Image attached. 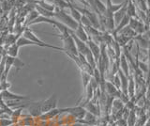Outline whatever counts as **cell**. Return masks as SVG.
<instances>
[{
    "mask_svg": "<svg viewBox=\"0 0 150 126\" xmlns=\"http://www.w3.org/2000/svg\"><path fill=\"white\" fill-rule=\"evenodd\" d=\"M57 102H58V98L55 93H54L53 95H51L47 99L42 100V105H41L42 114L53 109H55L56 106H57Z\"/></svg>",
    "mask_w": 150,
    "mask_h": 126,
    "instance_id": "obj_5",
    "label": "cell"
},
{
    "mask_svg": "<svg viewBox=\"0 0 150 126\" xmlns=\"http://www.w3.org/2000/svg\"><path fill=\"white\" fill-rule=\"evenodd\" d=\"M39 16H40V14H39V12L36 11V9H35V10L31 11H29V12L27 13L26 17L25 18L23 25H25V26H28V25H29L31 22H33L35 19H37V18L39 17Z\"/></svg>",
    "mask_w": 150,
    "mask_h": 126,
    "instance_id": "obj_19",
    "label": "cell"
},
{
    "mask_svg": "<svg viewBox=\"0 0 150 126\" xmlns=\"http://www.w3.org/2000/svg\"><path fill=\"white\" fill-rule=\"evenodd\" d=\"M14 122L12 120H9V119H3L1 118L0 119V126H11L12 125Z\"/></svg>",
    "mask_w": 150,
    "mask_h": 126,
    "instance_id": "obj_29",
    "label": "cell"
},
{
    "mask_svg": "<svg viewBox=\"0 0 150 126\" xmlns=\"http://www.w3.org/2000/svg\"><path fill=\"white\" fill-rule=\"evenodd\" d=\"M69 10L70 11V16H71L73 19L76 21L78 24H80V22H81V18H82V13L80 12L76 8H74L72 5L69 8Z\"/></svg>",
    "mask_w": 150,
    "mask_h": 126,
    "instance_id": "obj_23",
    "label": "cell"
},
{
    "mask_svg": "<svg viewBox=\"0 0 150 126\" xmlns=\"http://www.w3.org/2000/svg\"><path fill=\"white\" fill-rule=\"evenodd\" d=\"M13 67H15L17 71H19V70H21L22 68H23L25 66V63L23 61L22 59H20L19 58H14L13 59Z\"/></svg>",
    "mask_w": 150,
    "mask_h": 126,
    "instance_id": "obj_26",
    "label": "cell"
},
{
    "mask_svg": "<svg viewBox=\"0 0 150 126\" xmlns=\"http://www.w3.org/2000/svg\"><path fill=\"white\" fill-rule=\"evenodd\" d=\"M22 36L25 37V39L33 41V43H37L38 46H40V47H46V48L54 49V50H58V51H64V48L63 47H58V46L52 45L50 43H46L45 41H41L40 38H38V37L34 33H33V32L29 28H26V27H25V31H23V33Z\"/></svg>",
    "mask_w": 150,
    "mask_h": 126,
    "instance_id": "obj_2",
    "label": "cell"
},
{
    "mask_svg": "<svg viewBox=\"0 0 150 126\" xmlns=\"http://www.w3.org/2000/svg\"><path fill=\"white\" fill-rule=\"evenodd\" d=\"M118 33L121 34V35H123V36L128 37V38H130V39H133V38H135L136 36H137L136 32L133 29H131L129 26H127L126 27H124V28L122 29L121 31H119Z\"/></svg>",
    "mask_w": 150,
    "mask_h": 126,
    "instance_id": "obj_21",
    "label": "cell"
},
{
    "mask_svg": "<svg viewBox=\"0 0 150 126\" xmlns=\"http://www.w3.org/2000/svg\"><path fill=\"white\" fill-rule=\"evenodd\" d=\"M54 18H56L58 22L62 23V24H64L66 26H68L69 28L71 29L72 31H74L75 29H76L79 26L78 23L75 21L69 14H68L65 10H59V9L56 8V7H55Z\"/></svg>",
    "mask_w": 150,
    "mask_h": 126,
    "instance_id": "obj_1",
    "label": "cell"
},
{
    "mask_svg": "<svg viewBox=\"0 0 150 126\" xmlns=\"http://www.w3.org/2000/svg\"><path fill=\"white\" fill-rule=\"evenodd\" d=\"M59 114H60V110L57 109V108H55V109H53L51 111L46 112V113L41 114L38 119H40V120H51V119H54L55 116H58Z\"/></svg>",
    "mask_w": 150,
    "mask_h": 126,
    "instance_id": "obj_16",
    "label": "cell"
},
{
    "mask_svg": "<svg viewBox=\"0 0 150 126\" xmlns=\"http://www.w3.org/2000/svg\"><path fill=\"white\" fill-rule=\"evenodd\" d=\"M61 40L63 41V44H64V52L65 53H69L74 56H78V51H77V47L76 44H75V41L73 40V38L71 37V35H68L62 37Z\"/></svg>",
    "mask_w": 150,
    "mask_h": 126,
    "instance_id": "obj_4",
    "label": "cell"
},
{
    "mask_svg": "<svg viewBox=\"0 0 150 126\" xmlns=\"http://www.w3.org/2000/svg\"><path fill=\"white\" fill-rule=\"evenodd\" d=\"M6 57H7V55L6 56H3L1 62H0V81H1L2 76H3V73H4V71H5V62H6Z\"/></svg>",
    "mask_w": 150,
    "mask_h": 126,
    "instance_id": "obj_28",
    "label": "cell"
},
{
    "mask_svg": "<svg viewBox=\"0 0 150 126\" xmlns=\"http://www.w3.org/2000/svg\"><path fill=\"white\" fill-rule=\"evenodd\" d=\"M127 4H128V0H127V2L122 6L120 10H118L114 13V21H115V26L118 25L119 22L123 19V17L127 14Z\"/></svg>",
    "mask_w": 150,
    "mask_h": 126,
    "instance_id": "obj_12",
    "label": "cell"
},
{
    "mask_svg": "<svg viewBox=\"0 0 150 126\" xmlns=\"http://www.w3.org/2000/svg\"><path fill=\"white\" fill-rule=\"evenodd\" d=\"M36 5L41 7L42 9H45V10H47V11H55V5H54V4L49 3L47 1H44V0H37Z\"/></svg>",
    "mask_w": 150,
    "mask_h": 126,
    "instance_id": "obj_20",
    "label": "cell"
},
{
    "mask_svg": "<svg viewBox=\"0 0 150 126\" xmlns=\"http://www.w3.org/2000/svg\"><path fill=\"white\" fill-rule=\"evenodd\" d=\"M0 99L3 101H31L30 98L25 95H18L11 92L8 90L0 92Z\"/></svg>",
    "mask_w": 150,
    "mask_h": 126,
    "instance_id": "obj_6",
    "label": "cell"
},
{
    "mask_svg": "<svg viewBox=\"0 0 150 126\" xmlns=\"http://www.w3.org/2000/svg\"><path fill=\"white\" fill-rule=\"evenodd\" d=\"M44 1H47V2H49V3L54 4V0H44Z\"/></svg>",
    "mask_w": 150,
    "mask_h": 126,
    "instance_id": "obj_33",
    "label": "cell"
},
{
    "mask_svg": "<svg viewBox=\"0 0 150 126\" xmlns=\"http://www.w3.org/2000/svg\"><path fill=\"white\" fill-rule=\"evenodd\" d=\"M2 57H3V56L0 55V62H1V60H2Z\"/></svg>",
    "mask_w": 150,
    "mask_h": 126,
    "instance_id": "obj_34",
    "label": "cell"
},
{
    "mask_svg": "<svg viewBox=\"0 0 150 126\" xmlns=\"http://www.w3.org/2000/svg\"><path fill=\"white\" fill-rule=\"evenodd\" d=\"M19 48L20 47H19L16 43L8 46V48H6L7 56H9V57H11V58H17L18 53H19Z\"/></svg>",
    "mask_w": 150,
    "mask_h": 126,
    "instance_id": "obj_22",
    "label": "cell"
},
{
    "mask_svg": "<svg viewBox=\"0 0 150 126\" xmlns=\"http://www.w3.org/2000/svg\"><path fill=\"white\" fill-rule=\"evenodd\" d=\"M88 46L89 50H90V52L92 53L94 58H95V61L96 63L98 62V58L100 57V46L97 44L95 41H93L91 39H88V41L86 43Z\"/></svg>",
    "mask_w": 150,
    "mask_h": 126,
    "instance_id": "obj_9",
    "label": "cell"
},
{
    "mask_svg": "<svg viewBox=\"0 0 150 126\" xmlns=\"http://www.w3.org/2000/svg\"><path fill=\"white\" fill-rule=\"evenodd\" d=\"M81 73H82V79H83V90H86V87L88 86L89 82H90L91 75H90V74H88L87 73L83 72V71H81Z\"/></svg>",
    "mask_w": 150,
    "mask_h": 126,
    "instance_id": "obj_25",
    "label": "cell"
},
{
    "mask_svg": "<svg viewBox=\"0 0 150 126\" xmlns=\"http://www.w3.org/2000/svg\"><path fill=\"white\" fill-rule=\"evenodd\" d=\"M23 109V107H20V108H18L17 110L12 111V114H11V119L13 120V122H14V123L17 122L18 120L20 119V115H21V113H22Z\"/></svg>",
    "mask_w": 150,
    "mask_h": 126,
    "instance_id": "obj_27",
    "label": "cell"
},
{
    "mask_svg": "<svg viewBox=\"0 0 150 126\" xmlns=\"http://www.w3.org/2000/svg\"><path fill=\"white\" fill-rule=\"evenodd\" d=\"M60 114L61 113H68L70 116L74 117L76 120H83L84 118L86 113V110L81 105L73 106V107H67V108H61Z\"/></svg>",
    "mask_w": 150,
    "mask_h": 126,
    "instance_id": "obj_3",
    "label": "cell"
},
{
    "mask_svg": "<svg viewBox=\"0 0 150 126\" xmlns=\"http://www.w3.org/2000/svg\"><path fill=\"white\" fill-rule=\"evenodd\" d=\"M119 65H120V70L125 75L129 76V62L128 59L124 56V54H121L120 58H119Z\"/></svg>",
    "mask_w": 150,
    "mask_h": 126,
    "instance_id": "obj_14",
    "label": "cell"
},
{
    "mask_svg": "<svg viewBox=\"0 0 150 126\" xmlns=\"http://www.w3.org/2000/svg\"><path fill=\"white\" fill-rule=\"evenodd\" d=\"M21 37V34H14V33H9L7 35L6 40H5V49L8 48V46H11L14 43H16L17 40Z\"/></svg>",
    "mask_w": 150,
    "mask_h": 126,
    "instance_id": "obj_18",
    "label": "cell"
},
{
    "mask_svg": "<svg viewBox=\"0 0 150 126\" xmlns=\"http://www.w3.org/2000/svg\"><path fill=\"white\" fill-rule=\"evenodd\" d=\"M41 105H42V100L39 101V102L31 103V104L27 105L29 114L33 117V118H39V117L42 114Z\"/></svg>",
    "mask_w": 150,
    "mask_h": 126,
    "instance_id": "obj_8",
    "label": "cell"
},
{
    "mask_svg": "<svg viewBox=\"0 0 150 126\" xmlns=\"http://www.w3.org/2000/svg\"><path fill=\"white\" fill-rule=\"evenodd\" d=\"M117 74H118L119 79H120V84H121V88H122V93L125 95L128 96V85H129V76L125 75L123 73V72L119 69L118 72H117Z\"/></svg>",
    "mask_w": 150,
    "mask_h": 126,
    "instance_id": "obj_11",
    "label": "cell"
},
{
    "mask_svg": "<svg viewBox=\"0 0 150 126\" xmlns=\"http://www.w3.org/2000/svg\"><path fill=\"white\" fill-rule=\"evenodd\" d=\"M11 88V83H8L7 80H4L0 82V92L3 90H6L8 88Z\"/></svg>",
    "mask_w": 150,
    "mask_h": 126,
    "instance_id": "obj_30",
    "label": "cell"
},
{
    "mask_svg": "<svg viewBox=\"0 0 150 126\" xmlns=\"http://www.w3.org/2000/svg\"><path fill=\"white\" fill-rule=\"evenodd\" d=\"M71 126H87V125H86V124H80V123L78 122V123L73 124V125H71Z\"/></svg>",
    "mask_w": 150,
    "mask_h": 126,
    "instance_id": "obj_32",
    "label": "cell"
},
{
    "mask_svg": "<svg viewBox=\"0 0 150 126\" xmlns=\"http://www.w3.org/2000/svg\"><path fill=\"white\" fill-rule=\"evenodd\" d=\"M69 1L70 3H71V4H72V6H73V7H76V6H78V5H77V4H76V3H75V1H74V0H69Z\"/></svg>",
    "mask_w": 150,
    "mask_h": 126,
    "instance_id": "obj_31",
    "label": "cell"
},
{
    "mask_svg": "<svg viewBox=\"0 0 150 126\" xmlns=\"http://www.w3.org/2000/svg\"><path fill=\"white\" fill-rule=\"evenodd\" d=\"M70 35L73 38L74 41H75V44H76V47H77V51H78V54H81L83 56H86V54L89 51L88 46L86 43H83V41H81L80 39H78L76 36L73 34V32L71 31L70 32Z\"/></svg>",
    "mask_w": 150,
    "mask_h": 126,
    "instance_id": "obj_10",
    "label": "cell"
},
{
    "mask_svg": "<svg viewBox=\"0 0 150 126\" xmlns=\"http://www.w3.org/2000/svg\"><path fill=\"white\" fill-rule=\"evenodd\" d=\"M127 15H129L130 18H138L137 12H136V7L132 0H128L127 4Z\"/></svg>",
    "mask_w": 150,
    "mask_h": 126,
    "instance_id": "obj_17",
    "label": "cell"
},
{
    "mask_svg": "<svg viewBox=\"0 0 150 126\" xmlns=\"http://www.w3.org/2000/svg\"><path fill=\"white\" fill-rule=\"evenodd\" d=\"M36 11L39 12V14L41 16H44L47 18H54V11H47L45 9H42L41 7L36 5Z\"/></svg>",
    "mask_w": 150,
    "mask_h": 126,
    "instance_id": "obj_24",
    "label": "cell"
},
{
    "mask_svg": "<svg viewBox=\"0 0 150 126\" xmlns=\"http://www.w3.org/2000/svg\"><path fill=\"white\" fill-rule=\"evenodd\" d=\"M0 6H1V2H0Z\"/></svg>",
    "mask_w": 150,
    "mask_h": 126,
    "instance_id": "obj_35",
    "label": "cell"
},
{
    "mask_svg": "<svg viewBox=\"0 0 150 126\" xmlns=\"http://www.w3.org/2000/svg\"><path fill=\"white\" fill-rule=\"evenodd\" d=\"M129 26L131 29H133L137 35H142L145 30L144 23L141 20H139L138 18H130Z\"/></svg>",
    "mask_w": 150,
    "mask_h": 126,
    "instance_id": "obj_7",
    "label": "cell"
},
{
    "mask_svg": "<svg viewBox=\"0 0 150 126\" xmlns=\"http://www.w3.org/2000/svg\"><path fill=\"white\" fill-rule=\"evenodd\" d=\"M129 19H130V17L129 16V15H125L124 17H123V19H122L120 22H119V24L117 25L116 26H115V30H114V32L112 33V35H115V34H117L118 33L119 31H121L122 29L124 28V27H126L127 26H129Z\"/></svg>",
    "mask_w": 150,
    "mask_h": 126,
    "instance_id": "obj_15",
    "label": "cell"
},
{
    "mask_svg": "<svg viewBox=\"0 0 150 126\" xmlns=\"http://www.w3.org/2000/svg\"><path fill=\"white\" fill-rule=\"evenodd\" d=\"M72 32H73V34L76 36L78 39L83 41V43H86V41H88V39H89V37H88V35L86 33V31L84 30L83 26L82 25H80V24H79L77 28L75 29L74 31H72Z\"/></svg>",
    "mask_w": 150,
    "mask_h": 126,
    "instance_id": "obj_13",
    "label": "cell"
}]
</instances>
